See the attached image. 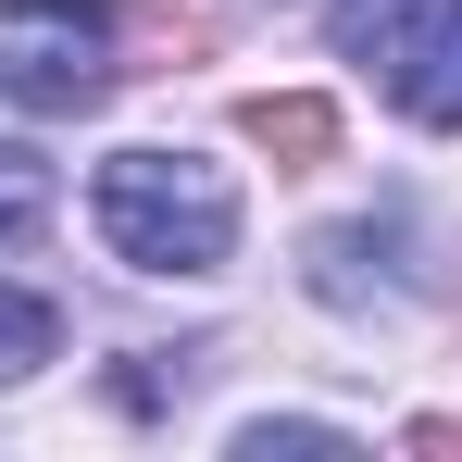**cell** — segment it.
<instances>
[{
    "label": "cell",
    "mask_w": 462,
    "mask_h": 462,
    "mask_svg": "<svg viewBox=\"0 0 462 462\" xmlns=\"http://www.w3.org/2000/svg\"><path fill=\"white\" fill-rule=\"evenodd\" d=\"M88 213L113 237V263H138V275H226L237 250V188L188 151H113L88 175Z\"/></svg>",
    "instance_id": "1"
},
{
    "label": "cell",
    "mask_w": 462,
    "mask_h": 462,
    "mask_svg": "<svg viewBox=\"0 0 462 462\" xmlns=\"http://www.w3.org/2000/svg\"><path fill=\"white\" fill-rule=\"evenodd\" d=\"M100 88H113L100 0H0V100L13 113H88Z\"/></svg>",
    "instance_id": "2"
},
{
    "label": "cell",
    "mask_w": 462,
    "mask_h": 462,
    "mask_svg": "<svg viewBox=\"0 0 462 462\" xmlns=\"http://www.w3.org/2000/svg\"><path fill=\"white\" fill-rule=\"evenodd\" d=\"M375 63H387V100H400L412 125H462V0H425V13H387Z\"/></svg>",
    "instance_id": "3"
},
{
    "label": "cell",
    "mask_w": 462,
    "mask_h": 462,
    "mask_svg": "<svg viewBox=\"0 0 462 462\" xmlns=\"http://www.w3.org/2000/svg\"><path fill=\"white\" fill-rule=\"evenodd\" d=\"M237 138L275 162V175H312V162H337V100H312V88H263V100H237Z\"/></svg>",
    "instance_id": "4"
},
{
    "label": "cell",
    "mask_w": 462,
    "mask_h": 462,
    "mask_svg": "<svg viewBox=\"0 0 462 462\" xmlns=\"http://www.w3.org/2000/svg\"><path fill=\"white\" fill-rule=\"evenodd\" d=\"M51 200H63V175H51V151L0 138V250H25V237L51 226Z\"/></svg>",
    "instance_id": "5"
},
{
    "label": "cell",
    "mask_w": 462,
    "mask_h": 462,
    "mask_svg": "<svg viewBox=\"0 0 462 462\" xmlns=\"http://www.w3.org/2000/svg\"><path fill=\"white\" fill-rule=\"evenodd\" d=\"M63 350V312L38 300V288H0V375H38Z\"/></svg>",
    "instance_id": "6"
},
{
    "label": "cell",
    "mask_w": 462,
    "mask_h": 462,
    "mask_svg": "<svg viewBox=\"0 0 462 462\" xmlns=\"http://www.w3.org/2000/svg\"><path fill=\"white\" fill-rule=\"evenodd\" d=\"M237 450H337V425H250Z\"/></svg>",
    "instance_id": "7"
}]
</instances>
